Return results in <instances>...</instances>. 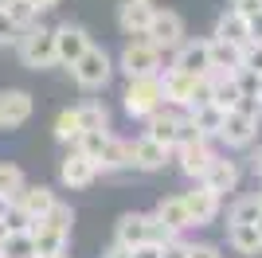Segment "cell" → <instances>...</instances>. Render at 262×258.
I'll use <instances>...</instances> for the list:
<instances>
[{"instance_id":"obj_8","label":"cell","mask_w":262,"mask_h":258,"mask_svg":"<svg viewBox=\"0 0 262 258\" xmlns=\"http://www.w3.org/2000/svg\"><path fill=\"white\" fill-rule=\"evenodd\" d=\"M51 32H55V67H67V71H71V67L78 63V55L90 47V32L82 24H71V20L51 28Z\"/></svg>"},{"instance_id":"obj_5","label":"cell","mask_w":262,"mask_h":258,"mask_svg":"<svg viewBox=\"0 0 262 258\" xmlns=\"http://www.w3.org/2000/svg\"><path fill=\"white\" fill-rule=\"evenodd\" d=\"M125 78H141V75H161L164 67V51L161 47H153V43L145 39V35H133L125 47H121L118 63H114Z\"/></svg>"},{"instance_id":"obj_27","label":"cell","mask_w":262,"mask_h":258,"mask_svg":"<svg viewBox=\"0 0 262 258\" xmlns=\"http://www.w3.org/2000/svg\"><path fill=\"white\" fill-rule=\"evenodd\" d=\"M35 239H32V227L28 231H8L4 243H0V258H35Z\"/></svg>"},{"instance_id":"obj_35","label":"cell","mask_w":262,"mask_h":258,"mask_svg":"<svg viewBox=\"0 0 262 258\" xmlns=\"http://www.w3.org/2000/svg\"><path fill=\"white\" fill-rule=\"evenodd\" d=\"M235 110L239 114H247V118H254L262 125V94H243L239 102H235Z\"/></svg>"},{"instance_id":"obj_6","label":"cell","mask_w":262,"mask_h":258,"mask_svg":"<svg viewBox=\"0 0 262 258\" xmlns=\"http://www.w3.org/2000/svg\"><path fill=\"white\" fill-rule=\"evenodd\" d=\"M121 106L129 118H149L157 106H164V94H161V78L157 75H141V78H129L125 90H121Z\"/></svg>"},{"instance_id":"obj_24","label":"cell","mask_w":262,"mask_h":258,"mask_svg":"<svg viewBox=\"0 0 262 258\" xmlns=\"http://www.w3.org/2000/svg\"><path fill=\"white\" fill-rule=\"evenodd\" d=\"M227 243L235 254H258L262 250V235H258V223H231L227 227Z\"/></svg>"},{"instance_id":"obj_3","label":"cell","mask_w":262,"mask_h":258,"mask_svg":"<svg viewBox=\"0 0 262 258\" xmlns=\"http://www.w3.org/2000/svg\"><path fill=\"white\" fill-rule=\"evenodd\" d=\"M12 47H16V59H20L24 67H32V71L55 67V32L43 28L39 20L28 24V28H20V35H16Z\"/></svg>"},{"instance_id":"obj_47","label":"cell","mask_w":262,"mask_h":258,"mask_svg":"<svg viewBox=\"0 0 262 258\" xmlns=\"http://www.w3.org/2000/svg\"><path fill=\"white\" fill-rule=\"evenodd\" d=\"M258 235H262V215H258Z\"/></svg>"},{"instance_id":"obj_28","label":"cell","mask_w":262,"mask_h":258,"mask_svg":"<svg viewBox=\"0 0 262 258\" xmlns=\"http://www.w3.org/2000/svg\"><path fill=\"white\" fill-rule=\"evenodd\" d=\"M24 184H28V176H24L20 164H8V161L0 164V200H8V204H12V200L24 192Z\"/></svg>"},{"instance_id":"obj_30","label":"cell","mask_w":262,"mask_h":258,"mask_svg":"<svg viewBox=\"0 0 262 258\" xmlns=\"http://www.w3.org/2000/svg\"><path fill=\"white\" fill-rule=\"evenodd\" d=\"M258 215H262V196H243L231 204L227 223H258Z\"/></svg>"},{"instance_id":"obj_18","label":"cell","mask_w":262,"mask_h":258,"mask_svg":"<svg viewBox=\"0 0 262 258\" xmlns=\"http://www.w3.org/2000/svg\"><path fill=\"white\" fill-rule=\"evenodd\" d=\"M133 145V168L137 172H161L164 164H168V157H172V149H164L161 141H153V137H137V141H129Z\"/></svg>"},{"instance_id":"obj_31","label":"cell","mask_w":262,"mask_h":258,"mask_svg":"<svg viewBox=\"0 0 262 258\" xmlns=\"http://www.w3.org/2000/svg\"><path fill=\"white\" fill-rule=\"evenodd\" d=\"M0 8H4V16H8L16 28H28V24L39 20V12L32 8V0H0Z\"/></svg>"},{"instance_id":"obj_46","label":"cell","mask_w":262,"mask_h":258,"mask_svg":"<svg viewBox=\"0 0 262 258\" xmlns=\"http://www.w3.org/2000/svg\"><path fill=\"white\" fill-rule=\"evenodd\" d=\"M4 211H8V200H0V215H4Z\"/></svg>"},{"instance_id":"obj_13","label":"cell","mask_w":262,"mask_h":258,"mask_svg":"<svg viewBox=\"0 0 262 258\" xmlns=\"http://www.w3.org/2000/svg\"><path fill=\"white\" fill-rule=\"evenodd\" d=\"M184 207H188V215H192V227H208L211 219L219 215V196L211 192L204 180H196V188H188L184 196Z\"/></svg>"},{"instance_id":"obj_14","label":"cell","mask_w":262,"mask_h":258,"mask_svg":"<svg viewBox=\"0 0 262 258\" xmlns=\"http://www.w3.org/2000/svg\"><path fill=\"white\" fill-rule=\"evenodd\" d=\"M55 204H59V196H55V188H47V184H24V192L12 200V207L24 211L32 223H35V219H43Z\"/></svg>"},{"instance_id":"obj_1","label":"cell","mask_w":262,"mask_h":258,"mask_svg":"<svg viewBox=\"0 0 262 258\" xmlns=\"http://www.w3.org/2000/svg\"><path fill=\"white\" fill-rule=\"evenodd\" d=\"M168 239H176V235L157 219V215H145V211H125L118 219V227H114V243L125 247V250L141 247V243H161L164 247Z\"/></svg>"},{"instance_id":"obj_23","label":"cell","mask_w":262,"mask_h":258,"mask_svg":"<svg viewBox=\"0 0 262 258\" xmlns=\"http://www.w3.org/2000/svg\"><path fill=\"white\" fill-rule=\"evenodd\" d=\"M208 47H211V71H223V75L243 71V47L239 43H227V39H215V35H211Z\"/></svg>"},{"instance_id":"obj_17","label":"cell","mask_w":262,"mask_h":258,"mask_svg":"<svg viewBox=\"0 0 262 258\" xmlns=\"http://www.w3.org/2000/svg\"><path fill=\"white\" fill-rule=\"evenodd\" d=\"M176 164H180V172H184L188 180H200L204 172H208V164L215 161V149H211L208 141H192V145H176Z\"/></svg>"},{"instance_id":"obj_10","label":"cell","mask_w":262,"mask_h":258,"mask_svg":"<svg viewBox=\"0 0 262 258\" xmlns=\"http://www.w3.org/2000/svg\"><path fill=\"white\" fill-rule=\"evenodd\" d=\"M145 39L153 43V47H161V51H176L180 43H184V20L176 16V12H153V20H149V28H145Z\"/></svg>"},{"instance_id":"obj_20","label":"cell","mask_w":262,"mask_h":258,"mask_svg":"<svg viewBox=\"0 0 262 258\" xmlns=\"http://www.w3.org/2000/svg\"><path fill=\"white\" fill-rule=\"evenodd\" d=\"M239 176H243V172H239V164H235V161H227V157H215L200 180L208 184L215 196H227V192H235V188H239Z\"/></svg>"},{"instance_id":"obj_16","label":"cell","mask_w":262,"mask_h":258,"mask_svg":"<svg viewBox=\"0 0 262 258\" xmlns=\"http://www.w3.org/2000/svg\"><path fill=\"white\" fill-rule=\"evenodd\" d=\"M172 67H180V71H188V75L204 78L211 71V47H208V39H184L172 51Z\"/></svg>"},{"instance_id":"obj_36","label":"cell","mask_w":262,"mask_h":258,"mask_svg":"<svg viewBox=\"0 0 262 258\" xmlns=\"http://www.w3.org/2000/svg\"><path fill=\"white\" fill-rule=\"evenodd\" d=\"M184 258H223V254H219V247H211V243H188Z\"/></svg>"},{"instance_id":"obj_19","label":"cell","mask_w":262,"mask_h":258,"mask_svg":"<svg viewBox=\"0 0 262 258\" xmlns=\"http://www.w3.org/2000/svg\"><path fill=\"white\" fill-rule=\"evenodd\" d=\"M153 0H121L118 8V28L125 35H145V28H149V20H153Z\"/></svg>"},{"instance_id":"obj_11","label":"cell","mask_w":262,"mask_h":258,"mask_svg":"<svg viewBox=\"0 0 262 258\" xmlns=\"http://www.w3.org/2000/svg\"><path fill=\"white\" fill-rule=\"evenodd\" d=\"M254 137H258V121L239 114V110H227L223 114V125H219V141L227 149H251Z\"/></svg>"},{"instance_id":"obj_7","label":"cell","mask_w":262,"mask_h":258,"mask_svg":"<svg viewBox=\"0 0 262 258\" xmlns=\"http://www.w3.org/2000/svg\"><path fill=\"white\" fill-rule=\"evenodd\" d=\"M114 71H118V67H114V59H110L102 47H94V43H90L86 51L78 55V63L71 67V78H75L82 90H102V86L114 78Z\"/></svg>"},{"instance_id":"obj_48","label":"cell","mask_w":262,"mask_h":258,"mask_svg":"<svg viewBox=\"0 0 262 258\" xmlns=\"http://www.w3.org/2000/svg\"><path fill=\"white\" fill-rule=\"evenodd\" d=\"M258 94H262V75H258Z\"/></svg>"},{"instance_id":"obj_12","label":"cell","mask_w":262,"mask_h":258,"mask_svg":"<svg viewBox=\"0 0 262 258\" xmlns=\"http://www.w3.org/2000/svg\"><path fill=\"white\" fill-rule=\"evenodd\" d=\"M180 114L184 110L176 106H157L149 118H145V137L161 141L164 149H176V133H180Z\"/></svg>"},{"instance_id":"obj_33","label":"cell","mask_w":262,"mask_h":258,"mask_svg":"<svg viewBox=\"0 0 262 258\" xmlns=\"http://www.w3.org/2000/svg\"><path fill=\"white\" fill-rule=\"evenodd\" d=\"M192 141H208L204 133L196 129V121H192V114H180V133H176V145H192Z\"/></svg>"},{"instance_id":"obj_4","label":"cell","mask_w":262,"mask_h":258,"mask_svg":"<svg viewBox=\"0 0 262 258\" xmlns=\"http://www.w3.org/2000/svg\"><path fill=\"white\" fill-rule=\"evenodd\" d=\"M161 94H164V106H176V110H192L196 102H208L204 98V78L200 75H188L180 67H161Z\"/></svg>"},{"instance_id":"obj_44","label":"cell","mask_w":262,"mask_h":258,"mask_svg":"<svg viewBox=\"0 0 262 258\" xmlns=\"http://www.w3.org/2000/svg\"><path fill=\"white\" fill-rule=\"evenodd\" d=\"M35 258H71L67 250H51V254H35Z\"/></svg>"},{"instance_id":"obj_34","label":"cell","mask_w":262,"mask_h":258,"mask_svg":"<svg viewBox=\"0 0 262 258\" xmlns=\"http://www.w3.org/2000/svg\"><path fill=\"white\" fill-rule=\"evenodd\" d=\"M243 67L254 71V75H262V39H251L243 47Z\"/></svg>"},{"instance_id":"obj_37","label":"cell","mask_w":262,"mask_h":258,"mask_svg":"<svg viewBox=\"0 0 262 258\" xmlns=\"http://www.w3.org/2000/svg\"><path fill=\"white\" fill-rule=\"evenodd\" d=\"M16 35H20V28H16V24L4 16V8H0V47H12V43H16Z\"/></svg>"},{"instance_id":"obj_9","label":"cell","mask_w":262,"mask_h":258,"mask_svg":"<svg viewBox=\"0 0 262 258\" xmlns=\"http://www.w3.org/2000/svg\"><path fill=\"white\" fill-rule=\"evenodd\" d=\"M98 176H102L98 161H90L82 149H71V153L63 157V164H59V184H63V188H71V192H75V188H90Z\"/></svg>"},{"instance_id":"obj_43","label":"cell","mask_w":262,"mask_h":258,"mask_svg":"<svg viewBox=\"0 0 262 258\" xmlns=\"http://www.w3.org/2000/svg\"><path fill=\"white\" fill-rule=\"evenodd\" d=\"M254 176H258V180H262V149L254 153Z\"/></svg>"},{"instance_id":"obj_21","label":"cell","mask_w":262,"mask_h":258,"mask_svg":"<svg viewBox=\"0 0 262 258\" xmlns=\"http://www.w3.org/2000/svg\"><path fill=\"white\" fill-rule=\"evenodd\" d=\"M153 215L168 227V231H172V235H184L188 227H192V215H188V207H184V200H180V196H164L161 204H157Z\"/></svg>"},{"instance_id":"obj_22","label":"cell","mask_w":262,"mask_h":258,"mask_svg":"<svg viewBox=\"0 0 262 258\" xmlns=\"http://www.w3.org/2000/svg\"><path fill=\"white\" fill-rule=\"evenodd\" d=\"M98 168H102V172H129V168H133V145L110 133L106 149H102V161H98Z\"/></svg>"},{"instance_id":"obj_39","label":"cell","mask_w":262,"mask_h":258,"mask_svg":"<svg viewBox=\"0 0 262 258\" xmlns=\"http://www.w3.org/2000/svg\"><path fill=\"white\" fill-rule=\"evenodd\" d=\"M129 258H161V243H141L129 250Z\"/></svg>"},{"instance_id":"obj_42","label":"cell","mask_w":262,"mask_h":258,"mask_svg":"<svg viewBox=\"0 0 262 258\" xmlns=\"http://www.w3.org/2000/svg\"><path fill=\"white\" fill-rule=\"evenodd\" d=\"M251 39H262V16H254V20H251Z\"/></svg>"},{"instance_id":"obj_15","label":"cell","mask_w":262,"mask_h":258,"mask_svg":"<svg viewBox=\"0 0 262 258\" xmlns=\"http://www.w3.org/2000/svg\"><path fill=\"white\" fill-rule=\"evenodd\" d=\"M32 110H35V102H32L28 90H16V86L4 90V94H0V129H20V125H28Z\"/></svg>"},{"instance_id":"obj_32","label":"cell","mask_w":262,"mask_h":258,"mask_svg":"<svg viewBox=\"0 0 262 258\" xmlns=\"http://www.w3.org/2000/svg\"><path fill=\"white\" fill-rule=\"evenodd\" d=\"M78 133H82V125H78V114H75V110H63V114L55 118V141H59V145H75Z\"/></svg>"},{"instance_id":"obj_41","label":"cell","mask_w":262,"mask_h":258,"mask_svg":"<svg viewBox=\"0 0 262 258\" xmlns=\"http://www.w3.org/2000/svg\"><path fill=\"white\" fill-rule=\"evenodd\" d=\"M106 258H129V250H125V247H118V243H114V247L106 250Z\"/></svg>"},{"instance_id":"obj_45","label":"cell","mask_w":262,"mask_h":258,"mask_svg":"<svg viewBox=\"0 0 262 258\" xmlns=\"http://www.w3.org/2000/svg\"><path fill=\"white\" fill-rule=\"evenodd\" d=\"M4 235H8V219L0 215V243H4Z\"/></svg>"},{"instance_id":"obj_40","label":"cell","mask_w":262,"mask_h":258,"mask_svg":"<svg viewBox=\"0 0 262 258\" xmlns=\"http://www.w3.org/2000/svg\"><path fill=\"white\" fill-rule=\"evenodd\" d=\"M32 8L43 16V12H51V8H59V0H32Z\"/></svg>"},{"instance_id":"obj_38","label":"cell","mask_w":262,"mask_h":258,"mask_svg":"<svg viewBox=\"0 0 262 258\" xmlns=\"http://www.w3.org/2000/svg\"><path fill=\"white\" fill-rule=\"evenodd\" d=\"M231 8L239 12L243 20H254V16H262V0H235Z\"/></svg>"},{"instance_id":"obj_26","label":"cell","mask_w":262,"mask_h":258,"mask_svg":"<svg viewBox=\"0 0 262 258\" xmlns=\"http://www.w3.org/2000/svg\"><path fill=\"white\" fill-rule=\"evenodd\" d=\"M188 114H192L196 129L211 141V137H219V125H223V114H227V110H219L215 102H196V106L188 110Z\"/></svg>"},{"instance_id":"obj_25","label":"cell","mask_w":262,"mask_h":258,"mask_svg":"<svg viewBox=\"0 0 262 258\" xmlns=\"http://www.w3.org/2000/svg\"><path fill=\"white\" fill-rule=\"evenodd\" d=\"M215 39H227V43L247 47V43H251V20H243L235 8L223 12V16H219V24H215Z\"/></svg>"},{"instance_id":"obj_2","label":"cell","mask_w":262,"mask_h":258,"mask_svg":"<svg viewBox=\"0 0 262 258\" xmlns=\"http://www.w3.org/2000/svg\"><path fill=\"white\" fill-rule=\"evenodd\" d=\"M71 227H75V211L67 204H55L43 219L32 223V239L39 254H51V250H67L71 247Z\"/></svg>"},{"instance_id":"obj_29","label":"cell","mask_w":262,"mask_h":258,"mask_svg":"<svg viewBox=\"0 0 262 258\" xmlns=\"http://www.w3.org/2000/svg\"><path fill=\"white\" fill-rule=\"evenodd\" d=\"M75 114L82 129H110V110L102 102H82V106H75Z\"/></svg>"}]
</instances>
